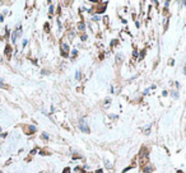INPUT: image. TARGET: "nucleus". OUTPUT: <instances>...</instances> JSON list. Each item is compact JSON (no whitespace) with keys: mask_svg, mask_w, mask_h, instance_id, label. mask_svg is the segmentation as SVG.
<instances>
[{"mask_svg":"<svg viewBox=\"0 0 186 173\" xmlns=\"http://www.w3.org/2000/svg\"><path fill=\"white\" fill-rule=\"evenodd\" d=\"M80 129H82V131L89 132V129L87 126V124H84V120H80Z\"/></svg>","mask_w":186,"mask_h":173,"instance_id":"1","label":"nucleus"},{"mask_svg":"<svg viewBox=\"0 0 186 173\" xmlns=\"http://www.w3.org/2000/svg\"><path fill=\"white\" fill-rule=\"evenodd\" d=\"M61 51H62V55H68V52H69V47H68V45H65V43H62L61 45Z\"/></svg>","mask_w":186,"mask_h":173,"instance_id":"2","label":"nucleus"},{"mask_svg":"<svg viewBox=\"0 0 186 173\" xmlns=\"http://www.w3.org/2000/svg\"><path fill=\"white\" fill-rule=\"evenodd\" d=\"M144 172H145V173H150V172H152V168H150V167H145Z\"/></svg>","mask_w":186,"mask_h":173,"instance_id":"3","label":"nucleus"},{"mask_svg":"<svg viewBox=\"0 0 186 173\" xmlns=\"http://www.w3.org/2000/svg\"><path fill=\"white\" fill-rule=\"evenodd\" d=\"M5 54H6V55H10V47H9V46H6V50H5Z\"/></svg>","mask_w":186,"mask_h":173,"instance_id":"4","label":"nucleus"},{"mask_svg":"<svg viewBox=\"0 0 186 173\" xmlns=\"http://www.w3.org/2000/svg\"><path fill=\"white\" fill-rule=\"evenodd\" d=\"M62 173H70V169L69 168H65V171L62 172Z\"/></svg>","mask_w":186,"mask_h":173,"instance_id":"5","label":"nucleus"},{"mask_svg":"<svg viewBox=\"0 0 186 173\" xmlns=\"http://www.w3.org/2000/svg\"><path fill=\"white\" fill-rule=\"evenodd\" d=\"M0 87H3V88H4V89H6V85H5V84H3L1 82H0Z\"/></svg>","mask_w":186,"mask_h":173,"instance_id":"6","label":"nucleus"},{"mask_svg":"<svg viewBox=\"0 0 186 173\" xmlns=\"http://www.w3.org/2000/svg\"><path fill=\"white\" fill-rule=\"evenodd\" d=\"M45 27H46V28H45V29H46V32H49V24L46 23V24H45Z\"/></svg>","mask_w":186,"mask_h":173,"instance_id":"7","label":"nucleus"},{"mask_svg":"<svg viewBox=\"0 0 186 173\" xmlns=\"http://www.w3.org/2000/svg\"><path fill=\"white\" fill-rule=\"evenodd\" d=\"M75 76H77V79H80V78H79V76H80V73H79V71H78V73H77V75H75Z\"/></svg>","mask_w":186,"mask_h":173,"instance_id":"8","label":"nucleus"},{"mask_svg":"<svg viewBox=\"0 0 186 173\" xmlns=\"http://www.w3.org/2000/svg\"><path fill=\"white\" fill-rule=\"evenodd\" d=\"M42 138L43 139H47V134H42Z\"/></svg>","mask_w":186,"mask_h":173,"instance_id":"9","label":"nucleus"}]
</instances>
